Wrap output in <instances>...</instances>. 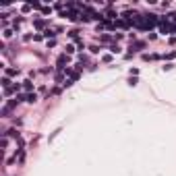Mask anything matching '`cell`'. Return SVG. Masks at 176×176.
Returning <instances> with one entry per match:
<instances>
[{
    "mask_svg": "<svg viewBox=\"0 0 176 176\" xmlns=\"http://www.w3.org/2000/svg\"><path fill=\"white\" fill-rule=\"evenodd\" d=\"M35 99H37V95H35V93H31L29 97H27V102H35Z\"/></svg>",
    "mask_w": 176,
    "mask_h": 176,
    "instance_id": "obj_1",
    "label": "cell"
}]
</instances>
